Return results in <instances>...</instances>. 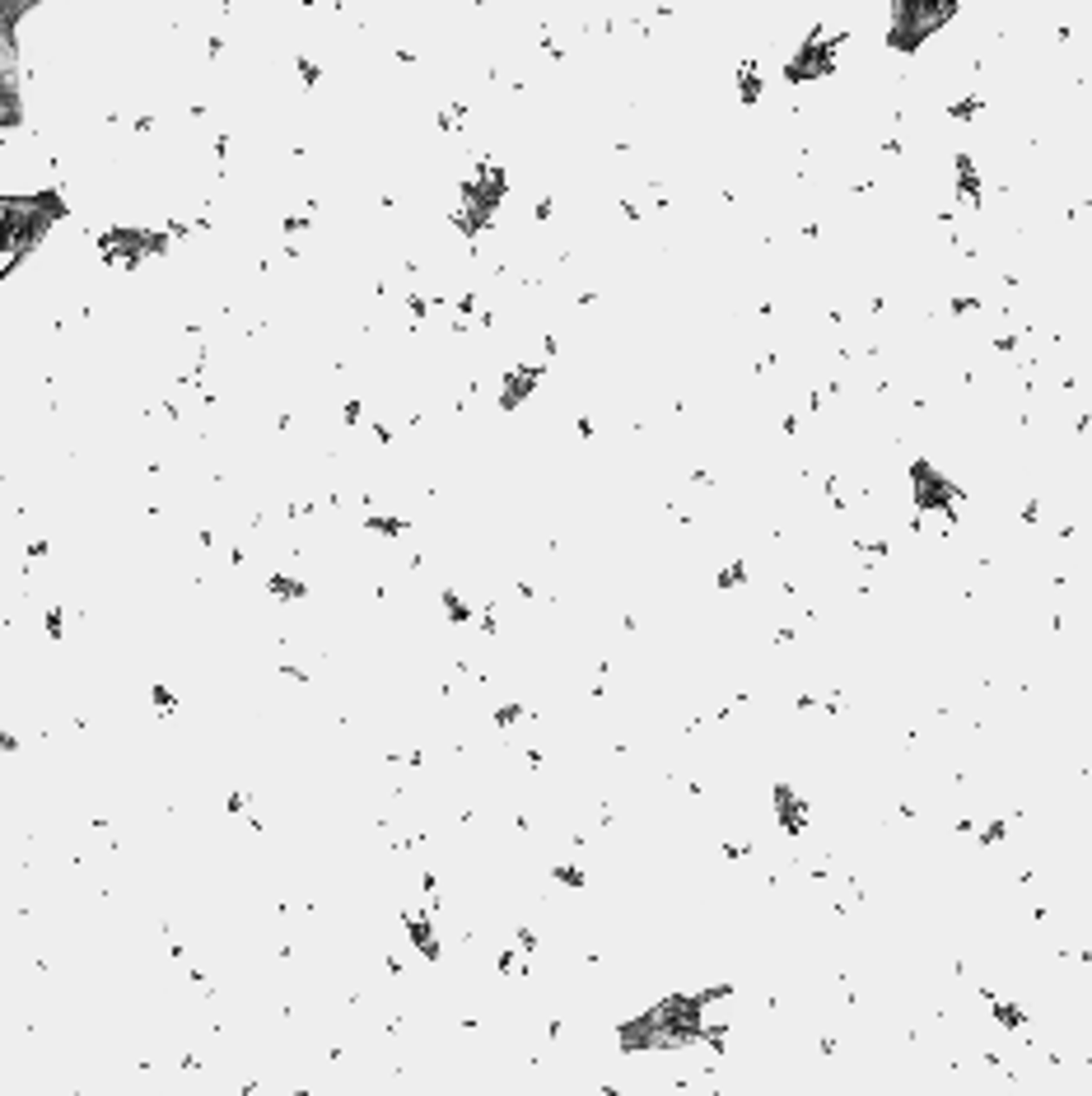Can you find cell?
Returning a JSON list of instances; mask_svg holds the SVG:
<instances>
[{
    "label": "cell",
    "instance_id": "3",
    "mask_svg": "<svg viewBox=\"0 0 1092 1096\" xmlns=\"http://www.w3.org/2000/svg\"><path fill=\"white\" fill-rule=\"evenodd\" d=\"M812 821V803L803 793H793V784H775V826L785 836H803Z\"/></svg>",
    "mask_w": 1092,
    "mask_h": 1096
},
{
    "label": "cell",
    "instance_id": "9",
    "mask_svg": "<svg viewBox=\"0 0 1092 1096\" xmlns=\"http://www.w3.org/2000/svg\"><path fill=\"white\" fill-rule=\"evenodd\" d=\"M47 630H52V640H61V634H66V612H61V607H52V612H47Z\"/></svg>",
    "mask_w": 1092,
    "mask_h": 1096
},
{
    "label": "cell",
    "instance_id": "10",
    "mask_svg": "<svg viewBox=\"0 0 1092 1096\" xmlns=\"http://www.w3.org/2000/svg\"><path fill=\"white\" fill-rule=\"evenodd\" d=\"M5 751H19V738H15V732H0V756H5Z\"/></svg>",
    "mask_w": 1092,
    "mask_h": 1096
},
{
    "label": "cell",
    "instance_id": "4",
    "mask_svg": "<svg viewBox=\"0 0 1092 1096\" xmlns=\"http://www.w3.org/2000/svg\"><path fill=\"white\" fill-rule=\"evenodd\" d=\"M266 593L276 597V602H304V597H308V583H304V579H290V574H271V579H266Z\"/></svg>",
    "mask_w": 1092,
    "mask_h": 1096
},
{
    "label": "cell",
    "instance_id": "6",
    "mask_svg": "<svg viewBox=\"0 0 1092 1096\" xmlns=\"http://www.w3.org/2000/svg\"><path fill=\"white\" fill-rule=\"evenodd\" d=\"M518 724H523V700H500V705H495V728H500V732L518 728Z\"/></svg>",
    "mask_w": 1092,
    "mask_h": 1096
},
{
    "label": "cell",
    "instance_id": "1",
    "mask_svg": "<svg viewBox=\"0 0 1092 1096\" xmlns=\"http://www.w3.org/2000/svg\"><path fill=\"white\" fill-rule=\"evenodd\" d=\"M402 933H406L411 952H416L425 966H439V961H444V942H439V919H434V905H425V910H411V905H406V910H402Z\"/></svg>",
    "mask_w": 1092,
    "mask_h": 1096
},
{
    "label": "cell",
    "instance_id": "2",
    "mask_svg": "<svg viewBox=\"0 0 1092 1096\" xmlns=\"http://www.w3.org/2000/svg\"><path fill=\"white\" fill-rule=\"evenodd\" d=\"M980 999H985V1007H990V1017H995L999 1031H1009V1036H1027V1031H1032V1013H1027L1017 999L999 994L995 985H980Z\"/></svg>",
    "mask_w": 1092,
    "mask_h": 1096
},
{
    "label": "cell",
    "instance_id": "8",
    "mask_svg": "<svg viewBox=\"0 0 1092 1096\" xmlns=\"http://www.w3.org/2000/svg\"><path fill=\"white\" fill-rule=\"evenodd\" d=\"M150 700H155L159 709H168V714H173V709H178V695H173L168 686H150Z\"/></svg>",
    "mask_w": 1092,
    "mask_h": 1096
},
{
    "label": "cell",
    "instance_id": "7",
    "mask_svg": "<svg viewBox=\"0 0 1092 1096\" xmlns=\"http://www.w3.org/2000/svg\"><path fill=\"white\" fill-rule=\"evenodd\" d=\"M714 583H719L724 593H728V588H742V583H747V569H742V565H724V569L714 574Z\"/></svg>",
    "mask_w": 1092,
    "mask_h": 1096
},
{
    "label": "cell",
    "instance_id": "5",
    "mask_svg": "<svg viewBox=\"0 0 1092 1096\" xmlns=\"http://www.w3.org/2000/svg\"><path fill=\"white\" fill-rule=\"evenodd\" d=\"M546 873H551V882H561L565 891H589V868L584 863H551Z\"/></svg>",
    "mask_w": 1092,
    "mask_h": 1096
}]
</instances>
